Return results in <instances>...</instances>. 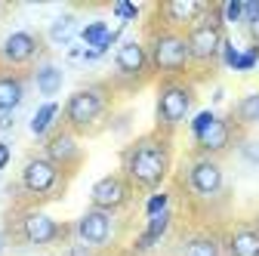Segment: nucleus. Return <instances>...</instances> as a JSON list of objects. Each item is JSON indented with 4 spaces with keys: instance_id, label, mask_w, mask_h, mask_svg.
<instances>
[{
    "instance_id": "obj_1",
    "label": "nucleus",
    "mask_w": 259,
    "mask_h": 256,
    "mask_svg": "<svg viewBox=\"0 0 259 256\" xmlns=\"http://www.w3.org/2000/svg\"><path fill=\"white\" fill-rule=\"evenodd\" d=\"M173 167V136L170 133H148L139 136L133 145L123 148V176L133 191H157L170 176Z\"/></svg>"
},
{
    "instance_id": "obj_2",
    "label": "nucleus",
    "mask_w": 259,
    "mask_h": 256,
    "mask_svg": "<svg viewBox=\"0 0 259 256\" xmlns=\"http://www.w3.org/2000/svg\"><path fill=\"white\" fill-rule=\"evenodd\" d=\"M108 105H111V87L108 83L80 87L68 96V102H65V126L77 136L93 133L96 123L108 114Z\"/></svg>"
},
{
    "instance_id": "obj_3",
    "label": "nucleus",
    "mask_w": 259,
    "mask_h": 256,
    "mask_svg": "<svg viewBox=\"0 0 259 256\" xmlns=\"http://www.w3.org/2000/svg\"><path fill=\"white\" fill-rule=\"evenodd\" d=\"M148 59H151V71L154 74L182 77L188 71V65H191L185 34H182V31H173V28H157V31H151Z\"/></svg>"
},
{
    "instance_id": "obj_4",
    "label": "nucleus",
    "mask_w": 259,
    "mask_h": 256,
    "mask_svg": "<svg viewBox=\"0 0 259 256\" xmlns=\"http://www.w3.org/2000/svg\"><path fill=\"white\" fill-rule=\"evenodd\" d=\"M185 44H188V59L194 65H213L222 56L225 47V19H222V7H210L207 16L191 25L185 31Z\"/></svg>"
},
{
    "instance_id": "obj_5",
    "label": "nucleus",
    "mask_w": 259,
    "mask_h": 256,
    "mask_svg": "<svg viewBox=\"0 0 259 256\" xmlns=\"http://www.w3.org/2000/svg\"><path fill=\"white\" fill-rule=\"evenodd\" d=\"M194 105V87L185 77H164L157 87V108H154V120L160 133H170L188 117Z\"/></svg>"
},
{
    "instance_id": "obj_6",
    "label": "nucleus",
    "mask_w": 259,
    "mask_h": 256,
    "mask_svg": "<svg viewBox=\"0 0 259 256\" xmlns=\"http://www.w3.org/2000/svg\"><path fill=\"white\" fill-rule=\"evenodd\" d=\"M65 176L53 161H47L44 154L37 157H31V161L22 167V188L28 191V195H34V198H56L62 195V188H65Z\"/></svg>"
},
{
    "instance_id": "obj_7",
    "label": "nucleus",
    "mask_w": 259,
    "mask_h": 256,
    "mask_svg": "<svg viewBox=\"0 0 259 256\" xmlns=\"http://www.w3.org/2000/svg\"><path fill=\"white\" fill-rule=\"evenodd\" d=\"M44 157H47V161H53L65 176H71L83 164V151H80L77 133H71L68 126H59L56 133H50V139L44 145Z\"/></svg>"
},
{
    "instance_id": "obj_8",
    "label": "nucleus",
    "mask_w": 259,
    "mask_h": 256,
    "mask_svg": "<svg viewBox=\"0 0 259 256\" xmlns=\"http://www.w3.org/2000/svg\"><path fill=\"white\" fill-rule=\"evenodd\" d=\"M90 201H93L96 210L117 213V210H123L130 201H133V185H130V179L123 173H108V176H102L93 185Z\"/></svg>"
},
{
    "instance_id": "obj_9",
    "label": "nucleus",
    "mask_w": 259,
    "mask_h": 256,
    "mask_svg": "<svg viewBox=\"0 0 259 256\" xmlns=\"http://www.w3.org/2000/svg\"><path fill=\"white\" fill-rule=\"evenodd\" d=\"M185 185L198 198H216L225 185V173H222L219 161H213V157H194L185 170Z\"/></svg>"
},
{
    "instance_id": "obj_10",
    "label": "nucleus",
    "mask_w": 259,
    "mask_h": 256,
    "mask_svg": "<svg viewBox=\"0 0 259 256\" xmlns=\"http://www.w3.org/2000/svg\"><path fill=\"white\" fill-rule=\"evenodd\" d=\"M114 68L123 80H130L133 87L145 83L151 74V59H148V47L139 40H126L120 44V50L114 53Z\"/></svg>"
},
{
    "instance_id": "obj_11",
    "label": "nucleus",
    "mask_w": 259,
    "mask_h": 256,
    "mask_svg": "<svg viewBox=\"0 0 259 256\" xmlns=\"http://www.w3.org/2000/svg\"><path fill=\"white\" fill-rule=\"evenodd\" d=\"M40 56V40L31 31H13V34L0 44V62L10 68H25Z\"/></svg>"
},
{
    "instance_id": "obj_12",
    "label": "nucleus",
    "mask_w": 259,
    "mask_h": 256,
    "mask_svg": "<svg viewBox=\"0 0 259 256\" xmlns=\"http://www.w3.org/2000/svg\"><path fill=\"white\" fill-rule=\"evenodd\" d=\"M207 10H210V4H204V0H167V4L157 7L160 19H164V28H173V31L198 25L207 16Z\"/></svg>"
},
{
    "instance_id": "obj_13",
    "label": "nucleus",
    "mask_w": 259,
    "mask_h": 256,
    "mask_svg": "<svg viewBox=\"0 0 259 256\" xmlns=\"http://www.w3.org/2000/svg\"><path fill=\"white\" fill-rule=\"evenodd\" d=\"M19 235H22L25 244L47 247V244H56L62 238V226L47 213H25L19 219Z\"/></svg>"
},
{
    "instance_id": "obj_14",
    "label": "nucleus",
    "mask_w": 259,
    "mask_h": 256,
    "mask_svg": "<svg viewBox=\"0 0 259 256\" xmlns=\"http://www.w3.org/2000/svg\"><path fill=\"white\" fill-rule=\"evenodd\" d=\"M232 139H235V120L232 117H213V123L194 139V148H198L201 157H213V154L229 151Z\"/></svg>"
},
{
    "instance_id": "obj_15",
    "label": "nucleus",
    "mask_w": 259,
    "mask_h": 256,
    "mask_svg": "<svg viewBox=\"0 0 259 256\" xmlns=\"http://www.w3.org/2000/svg\"><path fill=\"white\" fill-rule=\"evenodd\" d=\"M77 238L87 244V247H102L111 241V229H114V222H111V213L105 210H96L90 207L80 219H77Z\"/></svg>"
},
{
    "instance_id": "obj_16",
    "label": "nucleus",
    "mask_w": 259,
    "mask_h": 256,
    "mask_svg": "<svg viewBox=\"0 0 259 256\" xmlns=\"http://www.w3.org/2000/svg\"><path fill=\"white\" fill-rule=\"evenodd\" d=\"M229 256H259V229L256 226H235L225 241Z\"/></svg>"
},
{
    "instance_id": "obj_17",
    "label": "nucleus",
    "mask_w": 259,
    "mask_h": 256,
    "mask_svg": "<svg viewBox=\"0 0 259 256\" xmlns=\"http://www.w3.org/2000/svg\"><path fill=\"white\" fill-rule=\"evenodd\" d=\"M22 99H25V80L13 71L0 74V111L13 114L22 105Z\"/></svg>"
},
{
    "instance_id": "obj_18",
    "label": "nucleus",
    "mask_w": 259,
    "mask_h": 256,
    "mask_svg": "<svg viewBox=\"0 0 259 256\" xmlns=\"http://www.w3.org/2000/svg\"><path fill=\"white\" fill-rule=\"evenodd\" d=\"M167 229H170V210H167V213H160V216H151V219H148L145 235L136 241V250H148V247H151L160 235H164Z\"/></svg>"
},
{
    "instance_id": "obj_19",
    "label": "nucleus",
    "mask_w": 259,
    "mask_h": 256,
    "mask_svg": "<svg viewBox=\"0 0 259 256\" xmlns=\"http://www.w3.org/2000/svg\"><path fill=\"white\" fill-rule=\"evenodd\" d=\"M34 80H37V90H40L44 96H56V93L62 90V71H59L56 65H50V62L37 68Z\"/></svg>"
},
{
    "instance_id": "obj_20",
    "label": "nucleus",
    "mask_w": 259,
    "mask_h": 256,
    "mask_svg": "<svg viewBox=\"0 0 259 256\" xmlns=\"http://www.w3.org/2000/svg\"><path fill=\"white\" fill-rule=\"evenodd\" d=\"M185 256H222V247L216 238H207V235H198L185 241Z\"/></svg>"
},
{
    "instance_id": "obj_21",
    "label": "nucleus",
    "mask_w": 259,
    "mask_h": 256,
    "mask_svg": "<svg viewBox=\"0 0 259 256\" xmlns=\"http://www.w3.org/2000/svg\"><path fill=\"white\" fill-rule=\"evenodd\" d=\"M56 114H59V105H56V102L40 105L37 114L31 117V133H34V136H47L50 126H53V120H56Z\"/></svg>"
},
{
    "instance_id": "obj_22",
    "label": "nucleus",
    "mask_w": 259,
    "mask_h": 256,
    "mask_svg": "<svg viewBox=\"0 0 259 256\" xmlns=\"http://www.w3.org/2000/svg\"><path fill=\"white\" fill-rule=\"evenodd\" d=\"M74 37V16H59L50 28V40L53 44H68Z\"/></svg>"
},
{
    "instance_id": "obj_23",
    "label": "nucleus",
    "mask_w": 259,
    "mask_h": 256,
    "mask_svg": "<svg viewBox=\"0 0 259 256\" xmlns=\"http://www.w3.org/2000/svg\"><path fill=\"white\" fill-rule=\"evenodd\" d=\"M222 19L225 22H244V0H232L222 7Z\"/></svg>"
},
{
    "instance_id": "obj_24",
    "label": "nucleus",
    "mask_w": 259,
    "mask_h": 256,
    "mask_svg": "<svg viewBox=\"0 0 259 256\" xmlns=\"http://www.w3.org/2000/svg\"><path fill=\"white\" fill-rule=\"evenodd\" d=\"M256 59H259V50H256V47H250L247 53H238L235 68H238V71H250V68L256 65Z\"/></svg>"
},
{
    "instance_id": "obj_25",
    "label": "nucleus",
    "mask_w": 259,
    "mask_h": 256,
    "mask_svg": "<svg viewBox=\"0 0 259 256\" xmlns=\"http://www.w3.org/2000/svg\"><path fill=\"white\" fill-rule=\"evenodd\" d=\"M213 117H216L213 111H201L198 117H194V120H191V136H194V139H198V136H201V133L207 130V126L213 123Z\"/></svg>"
},
{
    "instance_id": "obj_26",
    "label": "nucleus",
    "mask_w": 259,
    "mask_h": 256,
    "mask_svg": "<svg viewBox=\"0 0 259 256\" xmlns=\"http://www.w3.org/2000/svg\"><path fill=\"white\" fill-rule=\"evenodd\" d=\"M167 204H170L167 195H151V201H148V207H145L148 219H151V216H160V213H167Z\"/></svg>"
},
{
    "instance_id": "obj_27",
    "label": "nucleus",
    "mask_w": 259,
    "mask_h": 256,
    "mask_svg": "<svg viewBox=\"0 0 259 256\" xmlns=\"http://www.w3.org/2000/svg\"><path fill=\"white\" fill-rule=\"evenodd\" d=\"M114 13H117L120 19H126V22H130V19H136V16H139V10H136L133 4H114Z\"/></svg>"
},
{
    "instance_id": "obj_28",
    "label": "nucleus",
    "mask_w": 259,
    "mask_h": 256,
    "mask_svg": "<svg viewBox=\"0 0 259 256\" xmlns=\"http://www.w3.org/2000/svg\"><path fill=\"white\" fill-rule=\"evenodd\" d=\"M247 31H250V40H253V47L259 50V13H256V19L247 25Z\"/></svg>"
},
{
    "instance_id": "obj_29",
    "label": "nucleus",
    "mask_w": 259,
    "mask_h": 256,
    "mask_svg": "<svg viewBox=\"0 0 259 256\" xmlns=\"http://www.w3.org/2000/svg\"><path fill=\"white\" fill-rule=\"evenodd\" d=\"M10 164V145L7 142H0V170H4Z\"/></svg>"
},
{
    "instance_id": "obj_30",
    "label": "nucleus",
    "mask_w": 259,
    "mask_h": 256,
    "mask_svg": "<svg viewBox=\"0 0 259 256\" xmlns=\"http://www.w3.org/2000/svg\"><path fill=\"white\" fill-rule=\"evenodd\" d=\"M10 126H13V114L0 111V130H10Z\"/></svg>"
},
{
    "instance_id": "obj_31",
    "label": "nucleus",
    "mask_w": 259,
    "mask_h": 256,
    "mask_svg": "<svg viewBox=\"0 0 259 256\" xmlns=\"http://www.w3.org/2000/svg\"><path fill=\"white\" fill-rule=\"evenodd\" d=\"M256 229H259V219H256Z\"/></svg>"
},
{
    "instance_id": "obj_32",
    "label": "nucleus",
    "mask_w": 259,
    "mask_h": 256,
    "mask_svg": "<svg viewBox=\"0 0 259 256\" xmlns=\"http://www.w3.org/2000/svg\"><path fill=\"white\" fill-rule=\"evenodd\" d=\"M256 96H259V93H256Z\"/></svg>"
}]
</instances>
